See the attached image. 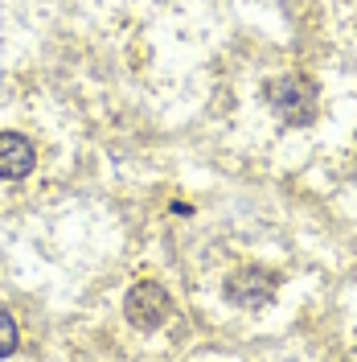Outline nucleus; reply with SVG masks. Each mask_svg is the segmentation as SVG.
<instances>
[{"instance_id":"nucleus-1","label":"nucleus","mask_w":357,"mask_h":362,"mask_svg":"<svg viewBox=\"0 0 357 362\" xmlns=\"http://www.w3.org/2000/svg\"><path fill=\"white\" fill-rule=\"evenodd\" d=\"M267 99L284 124H313L316 119V87L304 74H284L267 87Z\"/></svg>"},{"instance_id":"nucleus-2","label":"nucleus","mask_w":357,"mask_h":362,"mask_svg":"<svg viewBox=\"0 0 357 362\" xmlns=\"http://www.w3.org/2000/svg\"><path fill=\"white\" fill-rule=\"evenodd\" d=\"M169 309H173V300H169V293L160 288L157 280L132 284L128 288V300H123V313H128V321H132L135 329H157V325H164Z\"/></svg>"},{"instance_id":"nucleus-3","label":"nucleus","mask_w":357,"mask_h":362,"mask_svg":"<svg viewBox=\"0 0 357 362\" xmlns=\"http://www.w3.org/2000/svg\"><path fill=\"white\" fill-rule=\"evenodd\" d=\"M271 296H275V280L263 276L259 268H238L226 280V300H234L243 309H263V305H271Z\"/></svg>"},{"instance_id":"nucleus-4","label":"nucleus","mask_w":357,"mask_h":362,"mask_svg":"<svg viewBox=\"0 0 357 362\" xmlns=\"http://www.w3.org/2000/svg\"><path fill=\"white\" fill-rule=\"evenodd\" d=\"M33 144L21 132H0V177L17 181L25 173H33Z\"/></svg>"},{"instance_id":"nucleus-5","label":"nucleus","mask_w":357,"mask_h":362,"mask_svg":"<svg viewBox=\"0 0 357 362\" xmlns=\"http://www.w3.org/2000/svg\"><path fill=\"white\" fill-rule=\"evenodd\" d=\"M17 350V321L8 313H0V358H8Z\"/></svg>"}]
</instances>
